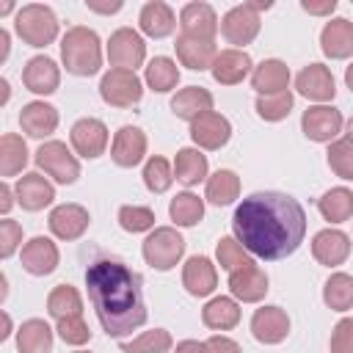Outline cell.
Masks as SVG:
<instances>
[{"instance_id":"1","label":"cell","mask_w":353,"mask_h":353,"mask_svg":"<svg viewBox=\"0 0 353 353\" xmlns=\"http://www.w3.org/2000/svg\"><path fill=\"white\" fill-rule=\"evenodd\" d=\"M232 232L248 254L276 262L301 248L306 234V212L290 193L256 190L237 204Z\"/></svg>"},{"instance_id":"2","label":"cell","mask_w":353,"mask_h":353,"mask_svg":"<svg viewBox=\"0 0 353 353\" xmlns=\"http://www.w3.org/2000/svg\"><path fill=\"white\" fill-rule=\"evenodd\" d=\"M88 301L97 312L102 331L121 339L146 323V298L141 276L116 256L94 259L85 270Z\"/></svg>"},{"instance_id":"3","label":"cell","mask_w":353,"mask_h":353,"mask_svg":"<svg viewBox=\"0 0 353 353\" xmlns=\"http://www.w3.org/2000/svg\"><path fill=\"white\" fill-rule=\"evenodd\" d=\"M61 61L69 74L91 77L102 66V41L97 30L85 25H74L61 36Z\"/></svg>"},{"instance_id":"4","label":"cell","mask_w":353,"mask_h":353,"mask_svg":"<svg viewBox=\"0 0 353 353\" xmlns=\"http://www.w3.org/2000/svg\"><path fill=\"white\" fill-rule=\"evenodd\" d=\"M17 36L30 47H47L58 39V17L44 3H28L14 14Z\"/></svg>"},{"instance_id":"5","label":"cell","mask_w":353,"mask_h":353,"mask_svg":"<svg viewBox=\"0 0 353 353\" xmlns=\"http://www.w3.org/2000/svg\"><path fill=\"white\" fill-rule=\"evenodd\" d=\"M141 254H143L149 268L171 270V268H176V262L185 254V237L176 232V226H154L146 234V240L141 245Z\"/></svg>"},{"instance_id":"6","label":"cell","mask_w":353,"mask_h":353,"mask_svg":"<svg viewBox=\"0 0 353 353\" xmlns=\"http://www.w3.org/2000/svg\"><path fill=\"white\" fill-rule=\"evenodd\" d=\"M33 160L58 185H74L77 176H80V160L72 154V149L63 141H44L36 149V157Z\"/></svg>"},{"instance_id":"7","label":"cell","mask_w":353,"mask_h":353,"mask_svg":"<svg viewBox=\"0 0 353 353\" xmlns=\"http://www.w3.org/2000/svg\"><path fill=\"white\" fill-rule=\"evenodd\" d=\"M99 97L110 108H132L143 97V83L130 69H108L99 80Z\"/></svg>"},{"instance_id":"8","label":"cell","mask_w":353,"mask_h":353,"mask_svg":"<svg viewBox=\"0 0 353 353\" xmlns=\"http://www.w3.org/2000/svg\"><path fill=\"white\" fill-rule=\"evenodd\" d=\"M259 28H262V19H259V11L254 8V3L232 6L221 17V33L229 44H234V50H243L245 44H251L259 36Z\"/></svg>"},{"instance_id":"9","label":"cell","mask_w":353,"mask_h":353,"mask_svg":"<svg viewBox=\"0 0 353 353\" xmlns=\"http://www.w3.org/2000/svg\"><path fill=\"white\" fill-rule=\"evenodd\" d=\"M108 61L113 69H130L135 72L146 61V41L132 28H119L108 39Z\"/></svg>"},{"instance_id":"10","label":"cell","mask_w":353,"mask_h":353,"mask_svg":"<svg viewBox=\"0 0 353 353\" xmlns=\"http://www.w3.org/2000/svg\"><path fill=\"white\" fill-rule=\"evenodd\" d=\"M342 127H345L342 110H336L334 105H312L301 116V130L314 143H334Z\"/></svg>"},{"instance_id":"11","label":"cell","mask_w":353,"mask_h":353,"mask_svg":"<svg viewBox=\"0 0 353 353\" xmlns=\"http://www.w3.org/2000/svg\"><path fill=\"white\" fill-rule=\"evenodd\" d=\"M108 127L102 119H94V116H85V119H77L69 130V141H72V149L85 157V160H97L99 154H105L108 149Z\"/></svg>"},{"instance_id":"12","label":"cell","mask_w":353,"mask_h":353,"mask_svg":"<svg viewBox=\"0 0 353 353\" xmlns=\"http://www.w3.org/2000/svg\"><path fill=\"white\" fill-rule=\"evenodd\" d=\"M218 14L210 3H185L179 11V33L201 41H215L218 36Z\"/></svg>"},{"instance_id":"13","label":"cell","mask_w":353,"mask_h":353,"mask_svg":"<svg viewBox=\"0 0 353 353\" xmlns=\"http://www.w3.org/2000/svg\"><path fill=\"white\" fill-rule=\"evenodd\" d=\"M295 88L301 97L317 102V105H325L336 97V80L331 74V69L325 63H309L298 72L295 77Z\"/></svg>"},{"instance_id":"14","label":"cell","mask_w":353,"mask_h":353,"mask_svg":"<svg viewBox=\"0 0 353 353\" xmlns=\"http://www.w3.org/2000/svg\"><path fill=\"white\" fill-rule=\"evenodd\" d=\"M232 138V124L226 116L210 110L199 119L190 121V141L196 143V149H207V152H215L221 146H226Z\"/></svg>"},{"instance_id":"15","label":"cell","mask_w":353,"mask_h":353,"mask_svg":"<svg viewBox=\"0 0 353 353\" xmlns=\"http://www.w3.org/2000/svg\"><path fill=\"white\" fill-rule=\"evenodd\" d=\"M19 262H22V268H25L30 276H50V273L58 268V262H61V251H58V245H55L50 237L36 234V237H30V240L22 245Z\"/></svg>"},{"instance_id":"16","label":"cell","mask_w":353,"mask_h":353,"mask_svg":"<svg viewBox=\"0 0 353 353\" xmlns=\"http://www.w3.org/2000/svg\"><path fill=\"white\" fill-rule=\"evenodd\" d=\"M22 85L30 94H39V97L55 94L58 85H61V69H58V63L52 58H47V55H33L22 66Z\"/></svg>"},{"instance_id":"17","label":"cell","mask_w":353,"mask_h":353,"mask_svg":"<svg viewBox=\"0 0 353 353\" xmlns=\"http://www.w3.org/2000/svg\"><path fill=\"white\" fill-rule=\"evenodd\" d=\"M251 334L262 345H279L290 334V314L281 306H259L251 314Z\"/></svg>"},{"instance_id":"18","label":"cell","mask_w":353,"mask_h":353,"mask_svg":"<svg viewBox=\"0 0 353 353\" xmlns=\"http://www.w3.org/2000/svg\"><path fill=\"white\" fill-rule=\"evenodd\" d=\"M88 223H91L88 210L83 204H72V201L52 207V212L47 218V226H50V232L58 240H77V237H83Z\"/></svg>"},{"instance_id":"19","label":"cell","mask_w":353,"mask_h":353,"mask_svg":"<svg viewBox=\"0 0 353 353\" xmlns=\"http://www.w3.org/2000/svg\"><path fill=\"white\" fill-rule=\"evenodd\" d=\"M110 157L119 168H135L146 157V132L141 127L124 124L110 143Z\"/></svg>"},{"instance_id":"20","label":"cell","mask_w":353,"mask_h":353,"mask_svg":"<svg viewBox=\"0 0 353 353\" xmlns=\"http://www.w3.org/2000/svg\"><path fill=\"white\" fill-rule=\"evenodd\" d=\"M14 193H17V204L28 212H39L44 207H50L55 201V188L47 176L30 171V174H22L14 185Z\"/></svg>"},{"instance_id":"21","label":"cell","mask_w":353,"mask_h":353,"mask_svg":"<svg viewBox=\"0 0 353 353\" xmlns=\"http://www.w3.org/2000/svg\"><path fill=\"white\" fill-rule=\"evenodd\" d=\"M210 72H212V80L215 83H221V85H237V83H243L254 72V61H251V55L245 50L229 47V50H218Z\"/></svg>"},{"instance_id":"22","label":"cell","mask_w":353,"mask_h":353,"mask_svg":"<svg viewBox=\"0 0 353 353\" xmlns=\"http://www.w3.org/2000/svg\"><path fill=\"white\" fill-rule=\"evenodd\" d=\"M182 287L188 290V295L193 298H207L215 292L218 287V270L212 265L210 256H190L185 265H182Z\"/></svg>"},{"instance_id":"23","label":"cell","mask_w":353,"mask_h":353,"mask_svg":"<svg viewBox=\"0 0 353 353\" xmlns=\"http://www.w3.org/2000/svg\"><path fill=\"white\" fill-rule=\"evenodd\" d=\"M320 50L331 61H345L353 55V22L345 17H334L320 30Z\"/></svg>"},{"instance_id":"24","label":"cell","mask_w":353,"mask_h":353,"mask_svg":"<svg viewBox=\"0 0 353 353\" xmlns=\"http://www.w3.org/2000/svg\"><path fill=\"white\" fill-rule=\"evenodd\" d=\"M312 256L325 268H336L350 256V237L342 229H320L312 237Z\"/></svg>"},{"instance_id":"25","label":"cell","mask_w":353,"mask_h":353,"mask_svg":"<svg viewBox=\"0 0 353 353\" xmlns=\"http://www.w3.org/2000/svg\"><path fill=\"white\" fill-rule=\"evenodd\" d=\"M268 273L254 262L243 270H234L229 273V292L234 301H243V303H259L265 295H268Z\"/></svg>"},{"instance_id":"26","label":"cell","mask_w":353,"mask_h":353,"mask_svg":"<svg viewBox=\"0 0 353 353\" xmlns=\"http://www.w3.org/2000/svg\"><path fill=\"white\" fill-rule=\"evenodd\" d=\"M19 127L30 138H47L58 130V110L44 99H33V102L22 105Z\"/></svg>"},{"instance_id":"27","label":"cell","mask_w":353,"mask_h":353,"mask_svg":"<svg viewBox=\"0 0 353 353\" xmlns=\"http://www.w3.org/2000/svg\"><path fill=\"white\" fill-rule=\"evenodd\" d=\"M251 88L256 91V97H270V94L287 91L290 88V66L279 58H265L251 72Z\"/></svg>"},{"instance_id":"28","label":"cell","mask_w":353,"mask_h":353,"mask_svg":"<svg viewBox=\"0 0 353 353\" xmlns=\"http://www.w3.org/2000/svg\"><path fill=\"white\" fill-rule=\"evenodd\" d=\"M138 25H141V33H146L149 39H165L176 28V14L168 3L149 0V3H143L141 14H138Z\"/></svg>"},{"instance_id":"29","label":"cell","mask_w":353,"mask_h":353,"mask_svg":"<svg viewBox=\"0 0 353 353\" xmlns=\"http://www.w3.org/2000/svg\"><path fill=\"white\" fill-rule=\"evenodd\" d=\"M174 50H176L179 63L188 66V69H193V72L212 69V61L218 55L215 41H201V39H190V36H182V33L176 36Z\"/></svg>"},{"instance_id":"30","label":"cell","mask_w":353,"mask_h":353,"mask_svg":"<svg viewBox=\"0 0 353 353\" xmlns=\"http://www.w3.org/2000/svg\"><path fill=\"white\" fill-rule=\"evenodd\" d=\"M212 110V94L201 85H188V88H179L174 97H171V113L176 119H185V121H193L204 113Z\"/></svg>"},{"instance_id":"31","label":"cell","mask_w":353,"mask_h":353,"mask_svg":"<svg viewBox=\"0 0 353 353\" xmlns=\"http://www.w3.org/2000/svg\"><path fill=\"white\" fill-rule=\"evenodd\" d=\"M207 171H210V163H207V154H201V149L185 146V149L176 152V157H174V176L185 188H193V185L204 182Z\"/></svg>"},{"instance_id":"32","label":"cell","mask_w":353,"mask_h":353,"mask_svg":"<svg viewBox=\"0 0 353 353\" xmlns=\"http://www.w3.org/2000/svg\"><path fill=\"white\" fill-rule=\"evenodd\" d=\"M201 323L212 331H229L240 323V303L229 295H215L201 309Z\"/></svg>"},{"instance_id":"33","label":"cell","mask_w":353,"mask_h":353,"mask_svg":"<svg viewBox=\"0 0 353 353\" xmlns=\"http://www.w3.org/2000/svg\"><path fill=\"white\" fill-rule=\"evenodd\" d=\"M19 353H52V328L41 317H30L17 331Z\"/></svg>"},{"instance_id":"34","label":"cell","mask_w":353,"mask_h":353,"mask_svg":"<svg viewBox=\"0 0 353 353\" xmlns=\"http://www.w3.org/2000/svg\"><path fill=\"white\" fill-rule=\"evenodd\" d=\"M204 199L215 207H229L240 199V176L232 168H218L212 176H207Z\"/></svg>"},{"instance_id":"35","label":"cell","mask_w":353,"mask_h":353,"mask_svg":"<svg viewBox=\"0 0 353 353\" xmlns=\"http://www.w3.org/2000/svg\"><path fill=\"white\" fill-rule=\"evenodd\" d=\"M317 210L328 223H345L353 218V190L347 188H331L317 199Z\"/></svg>"},{"instance_id":"36","label":"cell","mask_w":353,"mask_h":353,"mask_svg":"<svg viewBox=\"0 0 353 353\" xmlns=\"http://www.w3.org/2000/svg\"><path fill=\"white\" fill-rule=\"evenodd\" d=\"M143 80H146V85H149L152 91L168 94V91L176 88V83H179V66H176V61H171L168 55H154V58L146 63Z\"/></svg>"},{"instance_id":"37","label":"cell","mask_w":353,"mask_h":353,"mask_svg":"<svg viewBox=\"0 0 353 353\" xmlns=\"http://www.w3.org/2000/svg\"><path fill=\"white\" fill-rule=\"evenodd\" d=\"M47 312H50V317H55V323L66 320V317H80L83 314V298H80L77 287H72V284L52 287L47 295Z\"/></svg>"},{"instance_id":"38","label":"cell","mask_w":353,"mask_h":353,"mask_svg":"<svg viewBox=\"0 0 353 353\" xmlns=\"http://www.w3.org/2000/svg\"><path fill=\"white\" fill-rule=\"evenodd\" d=\"M28 165V143L17 132L0 138V176H17Z\"/></svg>"},{"instance_id":"39","label":"cell","mask_w":353,"mask_h":353,"mask_svg":"<svg viewBox=\"0 0 353 353\" xmlns=\"http://www.w3.org/2000/svg\"><path fill=\"white\" fill-rule=\"evenodd\" d=\"M323 303L331 312H347L353 309V276L350 273H331L328 281L323 284Z\"/></svg>"},{"instance_id":"40","label":"cell","mask_w":353,"mask_h":353,"mask_svg":"<svg viewBox=\"0 0 353 353\" xmlns=\"http://www.w3.org/2000/svg\"><path fill=\"white\" fill-rule=\"evenodd\" d=\"M168 215H171V221L176 226H185V229L188 226H196L204 218V201L196 193H190V190L176 193L171 199V204H168Z\"/></svg>"},{"instance_id":"41","label":"cell","mask_w":353,"mask_h":353,"mask_svg":"<svg viewBox=\"0 0 353 353\" xmlns=\"http://www.w3.org/2000/svg\"><path fill=\"white\" fill-rule=\"evenodd\" d=\"M215 259H218V265H221L226 273H234V270H243V268L254 265V259H251V254L243 248V243H240L237 237H229V234L218 240V245H215Z\"/></svg>"},{"instance_id":"42","label":"cell","mask_w":353,"mask_h":353,"mask_svg":"<svg viewBox=\"0 0 353 353\" xmlns=\"http://www.w3.org/2000/svg\"><path fill=\"white\" fill-rule=\"evenodd\" d=\"M171 345H174V339L165 328H152V331L138 334L130 342H121L119 347H121V353H168Z\"/></svg>"},{"instance_id":"43","label":"cell","mask_w":353,"mask_h":353,"mask_svg":"<svg viewBox=\"0 0 353 353\" xmlns=\"http://www.w3.org/2000/svg\"><path fill=\"white\" fill-rule=\"evenodd\" d=\"M174 179H176L174 176V165L165 157L154 154V157L146 160V165H143V185H146L149 193H165L174 185Z\"/></svg>"},{"instance_id":"44","label":"cell","mask_w":353,"mask_h":353,"mask_svg":"<svg viewBox=\"0 0 353 353\" xmlns=\"http://www.w3.org/2000/svg\"><path fill=\"white\" fill-rule=\"evenodd\" d=\"M292 105H295V97H292L290 88L279 91V94H270V97H256V102H254L256 116L262 121H281V119H287Z\"/></svg>"},{"instance_id":"45","label":"cell","mask_w":353,"mask_h":353,"mask_svg":"<svg viewBox=\"0 0 353 353\" xmlns=\"http://www.w3.org/2000/svg\"><path fill=\"white\" fill-rule=\"evenodd\" d=\"M119 226L130 234L152 232L154 229V212L141 204H121L119 207Z\"/></svg>"},{"instance_id":"46","label":"cell","mask_w":353,"mask_h":353,"mask_svg":"<svg viewBox=\"0 0 353 353\" xmlns=\"http://www.w3.org/2000/svg\"><path fill=\"white\" fill-rule=\"evenodd\" d=\"M325 160H328V168L339 179H353V143L347 138H342V141L336 138L334 143H328Z\"/></svg>"},{"instance_id":"47","label":"cell","mask_w":353,"mask_h":353,"mask_svg":"<svg viewBox=\"0 0 353 353\" xmlns=\"http://www.w3.org/2000/svg\"><path fill=\"white\" fill-rule=\"evenodd\" d=\"M55 331H58V336H61L66 345H85V342L91 339V328L85 325L83 314H80V317H66V320H58Z\"/></svg>"},{"instance_id":"48","label":"cell","mask_w":353,"mask_h":353,"mask_svg":"<svg viewBox=\"0 0 353 353\" xmlns=\"http://www.w3.org/2000/svg\"><path fill=\"white\" fill-rule=\"evenodd\" d=\"M22 243V226L11 218H3L0 221V256L8 259Z\"/></svg>"},{"instance_id":"49","label":"cell","mask_w":353,"mask_h":353,"mask_svg":"<svg viewBox=\"0 0 353 353\" xmlns=\"http://www.w3.org/2000/svg\"><path fill=\"white\" fill-rule=\"evenodd\" d=\"M331 353H353V317H342L331 328Z\"/></svg>"},{"instance_id":"50","label":"cell","mask_w":353,"mask_h":353,"mask_svg":"<svg viewBox=\"0 0 353 353\" xmlns=\"http://www.w3.org/2000/svg\"><path fill=\"white\" fill-rule=\"evenodd\" d=\"M204 345H207V353H243L240 345L232 336H223V334H215V336L204 339Z\"/></svg>"},{"instance_id":"51","label":"cell","mask_w":353,"mask_h":353,"mask_svg":"<svg viewBox=\"0 0 353 353\" xmlns=\"http://www.w3.org/2000/svg\"><path fill=\"white\" fill-rule=\"evenodd\" d=\"M301 8L306 14H314V17H331L336 11V0H323V3H312V0H301Z\"/></svg>"},{"instance_id":"52","label":"cell","mask_w":353,"mask_h":353,"mask_svg":"<svg viewBox=\"0 0 353 353\" xmlns=\"http://www.w3.org/2000/svg\"><path fill=\"white\" fill-rule=\"evenodd\" d=\"M85 8L94 11V14H116L124 8L121 0H110V3H99V0H85Z\"/></svg>"},{"instance_id":"53","label":"cell","mask_w":353,"mask_h":353,"mask_svg":"<svg viewBox=\"0 0 353 353\" xmlns=\"http://www.w3.org/2000/svg\"><path fill=\"white\" fill-rule=\"evenodd\" d=\"M14 199H17L14 188H11L8 182H0V212H3V215H8V210L14 207Z\"/></svg>"},{"instance_id":"54","label":"cell","mask_w":353,"mask_h":353,"mask_svg":"<svg viewBox=\"0 0 353 353\" xmlns=\"http://www.w3.org/2000/svg\"><path fill=\"white\" fill-rule=\"evenodd\" d=\"M174 353H207V345L199 339H182Z\"/></svg>"},{"instance_id":"55","label":"cell","mask_w":353,"mask_h":353,"mask_svg":"<svg viewBox=\"0 0 353 353\" xmlns=\"http://www.w3.org/2000/svg\"><path fill=\"white\" fill-rule=\"evenodd\" d=\"M8 41H11V36H8V30H6V28H0V63H3L6 58H8V47H11Z\"/></svg>"},{"instance_id":"56","label":"cell","mask_w":353,"mask_h":353,"mask_svg":"<svg viewBox=\"0 0 353 353\" xmlns=\"http://www.w3.org/2000/svg\"><path fill=\"white\" fill-rule=\"evenodd\" d=\"M3 323H6V331H0V339H8V334H11V317L3 312Z\"/></svg>"},{"instance_id":"57","label":"cell","mask_w":353,"mask_h":353,"mask_svg":"<svg viewBox=\"0 0 353 353\" xmlns=\"http://www.w3.org/2000/svg\"><path fill=\"white\" fill-rule=\"evenodd\" d=\"M345 85H347V88L353 91V63H350V66L345 69Z\"/></svg>"},{"instance_id":"58","label":"cell","mask_w":353,"mask_h":353,"mask_svg":"<svg viewBox=\"0 0 353 353\" xmlns=\"http://www.w3.org/2000/svg\"><path fill=\"white\" fill-rule=\"evenodd\" d=\"M0 88H3V105H6L8 97H11V91H8V80H0Z\"/></svg>"},{"instance_id":"59","label":"cell","mask_w":353,"mask_h":353,"mask_svg":"<svg viewBox=\"0 0 353 353\" xmlns=\"http://www.w3.org/2000/svg\"><path fill=\"white\" fill-rule=\"evenodd\" d=\"M345 135H347V141L353 143V116L347 119V124H345Z\"/></svg>"},{"instance_id":"60","label":"cell","mask_w":353,"mask_h":353,"mask_svg":"<svg viewBox=\"0 0 353 353\" xmlns=\"http://www.w3.org/2000/svg\"><path fill=\"white\" fill-rule=\"evenodd\" d=\"M11 11H14V3H3L0 6V14H11Z\"/></svg>"},{"instance_id":"61","label":"cell","mask_w":353,"mask_h":353,"mask_svg":"<svg viewBox=\"0 0 353 353\" xmlns=\"http://www.w3.org/2000/svg\"><path fill=\"white\" fill-rule=\"evenodd\" d=\"M74 353H88V350H74Z\"/></svg>"}]
</instances>
